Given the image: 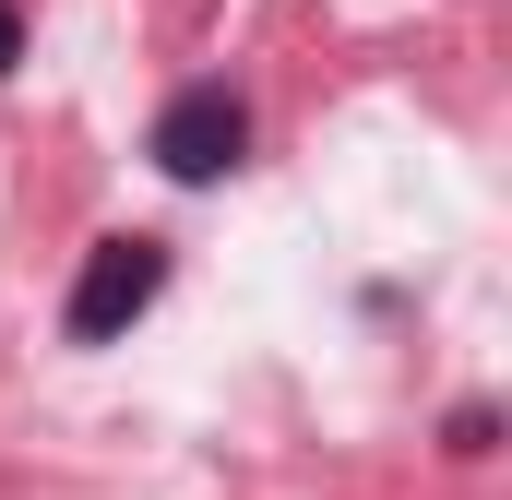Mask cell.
<instances>
[{"instance_id":"3","label":"cell","mask_w":512,"mask_h":500,"mask_svg":"<svg viewBox=\"0 0 512 500\" xmlns=\"http://www.w3.org/2000/svg\"><path fill=\"white\" fill-rule=\"evenodd\" d=\"M441 453H453V465H477V453H501V405H453V429H441Z\"/></svg>"},{"instance_id":"2","label":"cell","mask_w":512,"mask_h":500,"mask_svg":"<svg viewBox=\"0 0 512 500\" xmlns=\"http://www.w3.org/2000/svg\"><path fill=\"white\" fill-rule=\"evenodd\" d=\"M251 155V108L227 96V84H179L167 108H155V167L179 179V191H203V179H227Z\"/></svg>"},{"instance_id":"4","label":"cell","mask_w":512,"mask_h":500,"mask_svg":"<svg viewBox=\"0 0 512 500\" xmlns=\"http://www.w3.org/2000/svg\"><path fill=\"white\" fill-rule=\"evenodd\" d=\"M12 60H24V12L0 0V72H12Z\"/></svg>"},{"instance_id":"1","label":"cell","mask_w":512,"mask_h":500,"mask_svg":"<svg viewBox=\"0 0 512 500\" xmlns=\"http://www.w3.org/2000/svg\"><path fill=\"white\" fill-rule=\"evenodd\" d=\"M155 286H167V250H155V239H96V250H84V274H72L60 334H72V346H120L131 322L155 310Z\"/></svg>"}]
</instances>
